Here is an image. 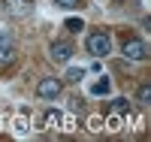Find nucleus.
I'll return each instance as SVG.
<instances>
[{
	"label": "nucleus",
	"mask_w": 151,
	"mask_h": 142,
	"mask_svg": "<svg viewBox=\"0 0 151 142\" xmlns=\"http://www.w3.org/2000/svg\"><path fill=\"white\" fill-rule=\"evenodd\" d=\"M88 51H91L94 58H106L109 51H112V40H109V33H103V30L91 33V36H88Z\"/></svg>",
	"instance_id": "nucleus-1"
},
{
	"label": "nucleus",
	"mask_w": 151,
	"mask_h": 142,
	"mask_svg": "<svg viewBox=\"0 0 151 142\" xmlns=\"http://www.w3.org/2000/svg\"><path fill=\"white\" fill-rule=\"evenodd\" d=\"M60 91H64V82L55 79V76H45V79H40V85H36V94L42 100H55V97H60Z\"/></svg>",
	"instance_id": "nucleus-2"
},
{
	"label": "nucleus",
	"mask_w": 151,
	"mask_h": 142,
	"mask_svg": "<svg viewBox=\"0 0 151 142\" xmlns=\"http://www.w3.org/2000/svg\"><path fill=\"white\" fill-rule=\"evenodd\" d=\"M124 58L127 61H145L148 58V45L142 43V40H124Z\"/></svg>",
	"instance_id": "nucleus-3"
},
{
	"label": "nucleus",
	"mask_w": 151,
	"mask_h": 142,
	"mask_svg": "<svg viewBox=\"0 0 151 142\" xmlns=\"http://www.w3.org/2000/svg\"><path fill=\"white\" fill-rule=\"evenodd\" d=\"M48 58H52L55 63H67V61H73V45L64 43V40H55L52 48H48Z\"/></svg>",
	"instance_id": "nucleus-4"
},
{
	"label": "nucleus",
	"mask_w": 151,
	"mask_h": 142,
	"mask_svg": "<svg viewBox=\"0 0 151 142\" xmlns=\"http://www.w3.org/2000/svg\"><path fill=\"white\" fill-rule=\"evenodd\" d=\"M30 0H3V12L9 18H24V15H30Z\"/></svg>",
	"instance_id": "nucleus-5"
},
{
	"label": "nucleus",
	"mask_w": 151,
	"mask_h": 142,
	"mask_svg": "<svg viewBox=\"0 0 151 142\" xmlns=\"http://www.w3.org/2000/svg\"><path fill=\"white\" fill-rule=\"evenodd\" d=\"M12 55H15V45H12V36L6 30H0V63L12 61Z\"/></svg>",
	"instance_id": "nucleus-6"
},
{
	"label": "nucleus",
	"mask_w": 151,
	"mask_h": 142,
	"mask_svg": "<svg viewBox=\"0 0 151 142\" xmlns=\"http://www.w3.org/2000/svg\"><path fill=\"white\" fill-rule=\"evenodd\" d=\"M109 91H112V82L106 79V76H103L100 82H94V88H91V94H100V97H103V94H109Z\"/></svg>",
	"instance_id": "nucleus-7"
},
{
	"label": "nucleus",
	"mask_w": 151,
	"mask_h": 142,
	"mask_svg": "<svg viewBox=\"0 0 151 142\" xmlns=\"http://www.w3.org/2000/svg\"><path fill=\"white\" fill-rule=\"evenodd\" d=\"M60 118H64V115H60L58 109H48V112H45V127H55V124H60Z\"/></svg>",
	"instance_id": "nucleus-8"
},
{
	"label": "nucleus",
	"mask_w": 151,
	"mask_h": 142,
	"mask_svg": "<svg viewBox=\"0 0 151 142\" xmlns=\"http://www.w3.org/2000/svg\"><path fill=\"white\" fill-rule=\"evenodd\" d=\"M64 27H67L70 33H79V30L85 27V21H82V18H67V21H64Z\"/></svg>",
	"instance_id": "nucleus-9"
},
{
	"label": "nucleus",
	"mask_w": 151,
	"mask_h": 142,
	"mask_svg": "<svg viewBox=\"0 0 151 142\" xmlns=\"http://www.w3.org/2000/svg\"><path fill=\"white\" fill-rule=\"evenodd\" d=\"M82 76H85V70H82V67H73V70L67 73V82H82Z\"/></svg>",
	"instance_id": "nucleus-10"
},
{
	"label": "nucleus",
	"mask_w": 151,
	"mask_h": 142,
	"mask_svg": "<svg viewBox=\"0 0 151 142\" xmlns=\"http://www.w3.org/2000/svg\"><path fill=\"white\" fill-rule=\"evenodd\" d=\"M112 109H115V115H127V112H130V106H127L124 100H115V103H112Z\"/></svg>",
	"instance_id": "nucleus-11"
},
{
	"label": "nucleus",
	"mask_w": 151,
	"mask_h": 142,
	"mask_svg": "<svg viewBox=\"0 0 151 142\" xmlns=\"http://www.w3.org/2000/svg\"><path fill=\"white\" fill-rule=\"evenodd\" d=\"M136 97H139L142 103H151V85H142V88H139V94H136Z\"/></svg>",
	"instance_id": "nucleus-12"
},
{
	"label": "nucleus",
	"mask_w": 151,
	"mask_h": 142,
	"mask_svg": "<svg viewBox=\"0 0 151 142\" xmlns=\"http://www.w3.org/2000/svg\"><path fill=\"white\" fill-rule=\"evenodd\" d=\"M58 6H64V9H76V6H82V0H55Z\"/></svg>",
	"instance_id": "nucleus-13"
},
{
	"label": "nucleus",
	"mask_w": 151,
	"mask_h": 142,
	"mask_svg": "<svg viewBox=\"0 0 151 142\" xmlns=\"http://www.w3.org/2000/svg\"><path fill=\"white\" fill-rule=\"evenodd\" d=\"M15 130H18V133L27 130V118H18V121H15Z\"/></svg>",
	"instance_id": "nucleus-14"
}]
</instances>
